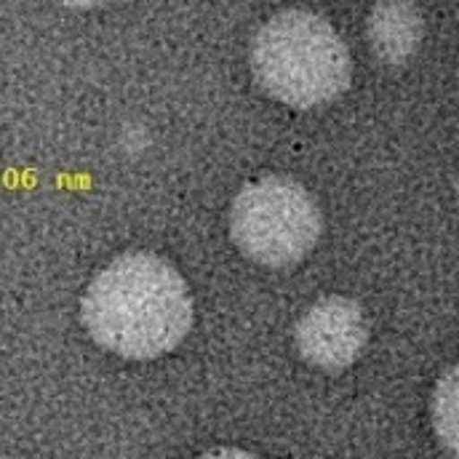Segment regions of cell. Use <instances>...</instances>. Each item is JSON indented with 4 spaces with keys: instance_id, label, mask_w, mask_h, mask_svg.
Listing matches in <instances>:
<instances>
[{
    "instance_id": "8992f818",
    "label": "cell",
    "mask_w": 459,
    "mask_h": 459,
    "mask_svg": "<svg viewBox=\"0 0 459 459\" xmlns=\"http://www.w3.org/2000/svg\"><path fill=\"white\" fill-rule=\"evenodd\" d=\"M433 428L446 452L457 457V368H449L436 387Z\"/></svg>"
},
{
    "instance_id": "7a4b0ae2",
    "label": "cell",
    "mask_w": 459,
    "mask_h": 459,
    "mask_svg": "<svg viewBox=\"0 0 459 459\" xmlns=\"http://www.w3.org/2000/svg\"><path fill=\"white\" fill-rule=\"evenodd\" d=\"M350 51L318 13L291 8L264 22L251 43L256 83L291 108L332 102L350 86Z\"/></svg>"
},
{
    "instance_id": "3957f363",
    "label": "cell",
    "mask_w": 459,
    "mask_h": 459,
    "mask_svg": "<svg viewBox=\"0 0 459 459\" xmlns=\"http://www.w3.org/2000/svg\"><path fill=\"white\" fill-rule=\"evenodd\" d=\"M321 209L294 179L264 177L243 187L230 212L235 246L267 267H289L305 259L321 238Z\"/></svg>"
},
{
    "instance_id": "52a82bcc",
    "label": "cell",
    "mask_w": 459,
    "mask_h": 459,
    "mask_svg": "<svg viewBox=\"0 0 459 459\" xmlns=\"http://www.w3.org/2000/svg\"><path fill=\"white\" fill-rule=\"evenodd\" d=\"M198 459H259L248 452H240V449H220V452H212V455H204Z\"/></svg>"
},
{
    "instance_id": "6da1fadb",
    "label": "cell",
    "mask_w": 459,
    "mask_h": 459,
    "mask_svg": "<svg viewBox=\"0 0 459 459\" xmlns=\"http://www.w3.org/2000/svg\"><path fill=\"white\" fill-rule=\"evenodd\" d=\"M89 334L123 358L150 360L171 352L193 326L185 278L160 256L134 251L113 259L86 289Z\"/></svg>"
},
{
    "instance_id": "277c9868",
    "label": "cell",
    "mask_w": 459,
    "mask_h": 459,
    "mask_svg": "<svg viewBox=\"0 0 459 459\" xmlns=\"http://www.w3.org/2000/svg\"><path fill=\"white\" fill-rule=\"evenodd\" d=\"M368 342V321L355 299H318L297 324V347L318 368H347Z\"/></svg>"
},
{
    "instance_id": "5b68a950",
    "label": "cell",
    "mask_w": 459,
    "mask_h": 459,
    "mask_svg": "<svg viewBox=\"0 0 459 459\" xmlns=\"http://www.w3.org/2000/svg\"><path fill=\"white\" fill-rule=\"evenodd\" d=\"M368 35L374 48L387 62L409 59L422 38V19L414 5L406 3H382L368 19Z\"/></svg>"
}]
</instances>
